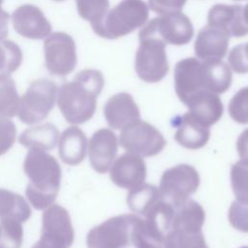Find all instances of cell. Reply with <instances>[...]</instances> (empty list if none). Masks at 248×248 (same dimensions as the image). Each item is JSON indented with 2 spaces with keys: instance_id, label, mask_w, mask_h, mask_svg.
Listing matches in <instances>:
<instances>
[{
  "instance_id": "1",
  "label": "cell",
  "mask_w": 248,
  "mask_h": 248,
  "mask_svg": "<svg viewBox=\"0 0 248 248\" xmlns=\"http://www.w3.org/2000/svg\"><path fill=\"white\" fill-rule=\"evenodd\" d=\"M174 89L178 99L185 105L199 91L225 93L232 84L231 67L220 61H203L197 57L179 60L174 67Z\"/></svg>"
},
{
  "instance_id": "2",
  "label": "cell",
  "mask_w": 248,
  "mask_h": 248,
  "mask_svg": "<svg viewBox=\"0 0 248 248\" xmlns=\"http://www.w3.org/2000/svg\"><path fill=\"white\" fill-rule=\"evenodd\" d=\"M104 84L103 74L93 69L82 70L73 80L65 82L58 89L57 105L66 121L78 125L91 119Z\"/></svg>"
},
{
  "instance_id": "3",
  "label": "cell",
  "mask_w": 248,
  "mask_h": 248,
  "mask_svg": "<svg viewBox=\"0 0 248 248\" xmlns=\"http://www.w3.org/2000/svg\"><path fill=\"white\" fill-rule=\"evenodd\" d=\"M23 170L29 179L25 194L33 207L42 210L53 204L62 174L57 160L45 150L30 148L23 162Z\"/></svg>"
},
{
  "instance_id": "4",
  "label": "cell",
  "mask_w": 248,
  "mask_h": 248,
  "mask_svg": "<svg viewBox=\"0 0 248 248\" xmlns=\"http://www.w3.org/2000/svg\"><path fill=\"white\" fill-rule=\"evenodd\" d=\"M148 16L149 8L143 0H122L91 27L98 36L114 40L143 26Z\"/></svg>"
},
{
  "instance_id": "5",
  "label": "cell",
  "mask_w": 248,
  "mask_h": 248,
  "mask_svg": "<svg viewBox=\"0 0 248 248\" xmlns=\"http://www.w3.org/2000/svg\"><path fill=\"white\" fill-rule=\"evenodd\" d=\"M57 92V85L50 79L39 78L32 81L19 101V120L27 125L44 120L54 108Z\"/></svg>"
},
{
  "instance_id": "6",
  "label": "cell",
  "mask_w": 248,
  "mask_h": 248,
  "mask_svg": "<svg viewBox=\"0 0 248 248\" xmlns=\"http://www.w3.org/2000/svg\"><path fill=\"white\" fill-rule=\"evenodd\" d=\"M139 38L140 46L135 57L136 73L145 82H158L169 72L167 45L153 36L139 35Z\"/></svg>"
},
{
  "instance_id": "7",
  "label": "cell",
  "mask_w": 248,
  "mask_h": 248,
  "mask_svg": "<svg viewBox=\"0 0 248 248\" xmlns=\"http://www.w3.org/2000/svg\"><path fill=\"white\" fill-rule=\"evenodd\" d=\"M42 234L32 248H70L75 232L69 212L59 204H51L43 213Z\"/></svg>"
},
{
  "instance_id": "8",
  "label": "cell",
  "mask_w": 248,
  "mask_h": 248,
  "mask_svg": "<svg viewBox=\"0 0 248 248\" xmlns=\"http://www.w3.org/2000/svg\"><path fill=\"white\" fill-rule=\"evenodd\" d=\"M139 35L153 36L166 45L179 46L190 43L194 36V27L189 17L179 11L151 19L142 26Z\"/></svg>"
},
{
  "instance_id": "9",
  "label": "cell",
  "mask_w": 248,
  "mask_h": 248,
  "mask_svg": "<svg viewBox=\"0 0 248 248\" xmlns=\"http://www.w3.org/2000/svg\"><path fill=\"white\" fill-rule=\"evenodd\" d=\"M119 143L127 152L150 157L164 149L166 140L154 126L138 119L121 129Z\"/></svg>"
},
{
  "instance_id": "10",
  "label": "cell",
  "mask_w": 248,
  "mask_h": 248,
  "mask_svg": "<svg viewBox=\"0 0 248 248\" xmlns=\"http://www.w3.org/2000/svg\"><path fill=\"white\" fill-rule=\"evenodd\" d=\"M200 185L198 170L187 164H180L164 171L159 190L169 202L177 205L194 194Z\"/></svg>"
},
{
  "instance_id": "11",
  "label": "cell",
  "mask_w": 248,
  "mask_h": 248,
  "mask_svg": "<svg viewBox=\"0 0 248 248\" xmlns=\"http://www.w3.org/2000/svg\"><path fill=\"white\" fill-rule=\"evenodd\" d=\"M44 53L46 67L53 76L65 77L77 65L76 43L65 32L49 34L44 42Z\"/></svg>"
},
{
  "instance_id": "12",
  "label": "cell",
  "mask_w": 248,
  "mask_h": 248,
  "mask_svg": "<svg viewBox=\"0 0 248 248\" xmlns=\"http://www.w3.org/2000/svg\"><path fill=\"white\" fill-rule=\"evenodd\" d=\"M136 214L111 217L92 228L86 236L87 248H123L130 242V231Z\"/></svg>"
},
{
  "instance_id": "13",
  "label": "cell",
  "mask_w": 248,
  "mask_h": 248,
  "mask_svg": "<svg viewBox=\"0 0 248 248\" xmlns=\"http://www.w3.org/2000/svg\"><path fill=\"white\" fill-rule=\"evenodd\" d=\"M127 203L132 211L144 218H159L169 225L171 222L173 205L164 199L159 188L154 185L142 184L131 190L127 197Z\"/></svg>"
},
{
  "instance_id": "14",
  "label": "cell",
  "mask_w": 248,
  "mask_h": 248,
  "mask_svg": "<svg viewBox=\"0 0 248 248\" xmlns=\"http://www.w3.org/2000/svg\"><path fill=\"white\" fill-rule=\"evenodd\" d=\"M111 181L118 187L134 190L144 184L146 165L137 154L127 152L119 156L109 168Z\"/></svg>"
},
{
  "instance_id": "15",
  "label": "cell",
  "mask_w": 248,
  "mask_h": 248,
  "mask_svg": "<svg viewBox=\"0 0 248 248\" xmlns=\"http://www.w3.org/2000/svg\"><path fill=\"white\" fill-rule=\"evenodd\" d=\"M14 29L20 36L40 40L46 38L52 30L49 20L42 10L31 4H24L16 8L12 14Z\"/></svg>"
},
{
  "instance_id": "16",
  "label": "cell",
  "mask_w": 248,
  "mask_h": 248,
  "mask_svg": "<svg viewBox=\"0 0 248 248\" xmlns=\"http://www.w3.org/2000/svg\"><path fill=\"white\" fill-rule=\"evenodd\" d=\"M117 146V138L111 130L103 128L96 131L88 144L91 167L99 173L107 172L115 159Z\"/></svg>"
},
{
  "instance_id": "17",
  "label": "cell",
  "mask_w": 248,
  "mask_h": 248,
  "mask_svg": "<svg viewBox=\"0 0 248 248\" xmlns=\"http://www.w3.org/2000/svg\"><path fill=\"white\" fill-rule=\"evenodd\" d=\"M229 40L230 36L224 30L207 24L198 33L195 53L203 61H220L228 52Z\"/></svg>"
},
{
  "instance_id": "18",
  "label": "cell",
  "mask_w": 248,
  "mask_h": 248,
  "mask_svg": "<svg viewBox=\"0 0 248 248\" xmlns=\"http://www.w3.org/2000/svg\"><path fill=\"white\" fill-rule=\"evenodd\" d=\"M207 23L224 30L230 37L240 38L248 34V24L243 16V6L216 4L210 8Z\"/></svg>"
},
{
  "instance_id": "19",
  "label": "cell",
  "mask_w": 248,
  "mask_h": 248,
  "mask_svg": "<svg viewBox=\"0 0 248 248\" xmlns=\"http://www.w3.org/2000/svg\"><path fill=\"white\" fill-rule=\"evenodd\" d=\"M169 226L158 218H140L135 215L130 239L136 248H163Z\"/></svg>"
},
{
  "instance_id": "20",
  "label": "cell",
  "mask_w": 248,
  "mask_h": 248,
  "mask_svg": "<svg viewBox=\"0 0 248 248\" xmlns=\"http://www.w3.org/2000/svg\"><path fill=\"white\" fill-rule=\"evenodd\" d=\"M185 105L188 113L199 123L209 128L215 124L223 115L224 107L221 99L216 93L202 90L192 95Z\"/></svg>"
},
{
  "instance_id": "21",
  "label": "cell",
  "mask_w": 248,
  "mask_h": 248,
  "mask_svg": "<svg viewBox=\"0 0 248 248\" xmlns=\"http://www.w3.org/2000/svg\"><path fill=\"white\" fill-rule=\"evenodd\" d=\"M104 115L112 129H122L127 124L140 119L138 105L131 94L122 92L111 96L104 107Z\"/></svg>"
},
{
  "instance_id": "22",
  "label": "cell",
  "mask_w": 248,
  "mask_h": 248,
  "mask_svg": "<svg viewBox=\"0 0 248 248\" xmlns=\"http://www.w3.org/2000/svg\"><path fill=\"white\" fill-rule=\"evenodd\" d=\"M171 124L176 128L174 140L185 148H202L209 140V128L196 121L188 112L176 115L171 120Z\"/></svg>"
},
{
  "instance_id": "23",
  "label": "cell",
  "mask_w": 248,
  "mask_h": 248,
  "mask_svg": "<svg viewBox=\"0 0 248 248\" xmlns=\"http://www.w3.org/2000/svg\"><path fill=\"white\" fill-rule=\"evenodd\" d=\"M59 156L61 160L70 166L81 163L86 156L87 139L85 134L78 127L67 128L59 139Z\"/></svg>"
},
{
  "instance_id": "24",
  "label": "cell",
  "mask_w": 248,
  "mask_h": 248,
  "mask_svg": "<svg viewBox=\"0 0 248 248\" xmlns=\"http://www.w3.org/2000/svg\"><path fill=\"white\" fill-rule=\"evenodd\" d=\"M59 138L58 129L51 123L26 129L19 136V142L27 148H39L45 151L53 149Z\"/></svg>"
},
{
  "instance_id": "25",
  "label": "cell",
  "mask_w": 248,
  "mask_h": 248,
  "mask_svg": "<svg viewBox=\"0 0 248 248\" xmlns=\"http://www.w3.org/2000/svg\"><path fill=\"white\" fill-rule=\"evenodd\" d=\"M30 216L31 209L20 195L7 189H0V219L10 218L24 223Z\"/></svg>"
},
{
  "instance_id": "26",
  "label": "cell",
  "mask_w": 248,
  "mask_h": 248,
  "mask_svg": "<svg viewBox=\"0 0 248 248\" xmlns=\"http://www.w3.org/2000/svg\"><path fill=\"white\" fill-rule=\"evenodd\" d=\"M163 248H207L202 231L173 228L170 229Z\"/></svg>"
},
{
  "instance_id": "27",
  "label": "cell",
  "mask_w": 248,
  "mask_h": 248,
  "mask_svg": "<svg viewBox=\"0 0 248 248\" xmlns=\"http://www.w3.org/2000/svg\"><path fill=\"white\" fill-rule=\"evenodd\" d=\"M20 98L16 83L9 74H0V118L17 114Z\"/></svg>"
},
{
  "instance_id": "28",
  "label": "cell",
  "mask_w": 248,
  "mask_h": 248,
  "mask_svg": "<svg viewBox=\"0 0 248 248\" xmlns=\"http://www.w3.org/2000/svg\"><path fill=\"white\" fill-rule=\"evenodd\" d=\"M231 182L235 201L248 204V160L241 159L232 165Z\"/></svg>"
},
{
  "instance_id": "29",
  "label": "cell",
  "mask_w": 248,
  "mask_h": 248,
  "mask_svg": "<svg viewBox=\"0 0 248 248\" xmlns=\"http://www.w3.org/2000/svg\"><path fill=\"white\" fill-rule=\"evenodd\" d=\"M22 51L13 41L0 40V72L12 74L16 72L22 62Z\"/></svg>"
},
{
  "instance_id": "30",
  "label": "cell",
  "mask_w": 248,
  "mask_h": 248,
  "mask_svg": "<svg viewBox=\"0 0 248 248\" xmlns=\"http://www.w3.org/2000/svg\"><path fill=\"white\" fill-rule=\"evenodd\" d=\"M23 239V229L19 221L0 219V248H20Z\"/></svg>"
},
{
  "instance_id": "31",
  "label": "cell",
  "mask_w": 248,
  "mask_h": 248,
  "mask_svg": "<svg viewBox=\"0 0 248 248\" xmlns=\"http://www.w3.org/2000/svg\"><path fill=\"white\" fill-rule=\"evenodd\" d=\"M77 10L81 18L90 22L91 25L99 22L108 13V0H76Z\"/></svg>"
},
{
  "instance_id": "32",
  "label": "cell",
  "mask_w": 248,
  "mask_h": 248,
  "mask_svg": "<svg viewBox=\"0 0 248 248\" xmlns=\"http://www.w3.org/2000/svg\"><path fill=\"white\" fill-rule=\"evenodd\" d=\"M230 116L237 123L248 124V86L239 89L228 106Z\"/></svg>"
},
{
  "instance_id": "33",
  "label": "cell",
  "mask_w": 248,
  "mask_h": 248,
  "mask_svg": "<svg viewBox=\"0 0 248 248\" xmlns=\"http://www.w3.org/2000/svg\"><path fill=\"white\" fill-rule=\"evenodd\" d=\"M228 62L235 73H248V42L232 47L229 53Z\"/></svg>"
},
{
  "instance_id": "34",
  "label": "cell",
  "mask_w": 248,
  "mask_h": 248,
  "mask_svg": "<svg viewBox=\"0 0 248 248\" xmlns=\"http://www.w3.org/2000/svg\"><path fill=\"white\" fill-rule=\"evenodd\" d=\"M229 221L237 231L248 232V204L232 202L229 208Z\"/></svg>"
},
{
  "instance_id": "35",
  "label": "cell",
  "mask_w": 248,
  "mask_h": 248,
  "mask_svg": "<svg viewBox=\"0 0 248 248\" xmlns=\"http://www.w3.org/2000/svg\"><path fill=\"white\" fill-rule=\"evenodd\" d=\"M16 127L9 118H0V156L5 154L15 143Z\"/></svg>"
},
{
  "instance_id": "36",
  "label": "cell",
  "mask_w": 248,
  "mask_h": 248,
  "mask_svg": "<svg viewBox=\"0 0 248 248\" xmlns=\"http://www.w3.org/2000/svg\"><path fill=\"white\" fill-rule=\"evenodd\" d=\"M187 0H148V8L156 14L165 15L179 12Z\"/></svg>"
},
{
  "instance_id": "37",
  "label": "cell",
  "mask_w": 248,
  "mask_h": 248,
  "mask_svg": "<svg viewBox=\"0 0 248 248\" xmlns=\"http://www.w3.org/2000/svg\"><path fill=\"white\" fill-rule=\"evenodd\" d=\"M236 148L241 159L248 160V129L244 130L237 139Z\"/></svg>"
},
{
  "instance_id": "38",
  "label": "cell",
  "mask_w": 248,
  "mask_h": 248,
  "mask_svg": "<svg viewBox=\"0 0 248 248\" xmlns=\"http://www.w3.org/2000/svg\"><path fill=\"white\" fill-rule=\"evenodd\" d=\"M4 0H0V40L6 39L8 36V22L10 16L2 9V3Z\"/></svg>"
},
{
  "instance_id": "39",
  "label": "cell",
  "mask_w": 248,
  "mask_h": 248,
  "mask_svg": "<svg viewBox=\"0 0 248 248\" xmlns=\"http://www.w3.org/2000/svg\"><path fill=\"white\" fill-rule=\"evenodd\" d=\"M243 16L246 23L248 24V3L243 7Z\"/></svg>"
},
{
  "instance_id": "40",
  "label": "cell",
  "mask_w": 248,
  "mask_h": 248,
  "mask_svg": "<svg viewBox=\"0 0 248 248\" xmlns=\"http://www.w3.org/2000/svg\"><path fill=\"white\" fill-rule=\"evenodd\" d=\"M240 248H248V246H243V247H240Z\"/></svg>"
},
{
  "instance_id": "41",
  "label": "cell",
  "mask_w": 248,
  "mask_h": 248,
  "mask_svg": "<svg viewBox=\"0 0 248 248\" xmlns=\"http://www.w3.org/2000/svg\"><path fill=\"white\" fill-rule=\"evenodd\" d=\"M54 1H64V0H54Z\"/></svg>"
},
{
  "instance_id": "42",
  "label": "cell",
  "mask_w": 248,
  "mask_h": 248,
  "mask_svg": "<svg viewBox=\"0 0 248 248\" xmlns=\"http://www.w3.org/2000/svg\"><path fill=\"white\" fill-rule=\"evenodd\" d=\"M235 1H241V0H235Z\"/></svg>"
}]
</instances>
